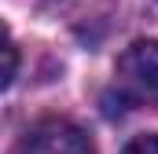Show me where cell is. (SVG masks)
<instances>
[{
    "instance_id": "cell-4",
    "label": "cell",
    "mask_w": 158,
    "mask_h": 154,
    "mask_svg": "<svg viewBox=\"0 0 158 154\" xmlns=\"http://www.w3.org/2000/svg\"><path fill=\"white\" fill-rule=\"evenodd\" d=\"M4 55H7V70H4V84H11V81H15V66H19V51H15V44H11V40H7Z\"/></svg>"
},
{
    "instance_id": "cell-1",
    "label": "cell",
    "mask_w": 158,
    "mask_h": 154,
    "mask_svg": "<svg viewBox=\"0 0 158 154\" xmlns=\"http://www.w3.org/2000/svg\"><path fill=\"white\" fill-rule=\"evenodd\" d=\"M15 154H96V143L81 125L63 121V117H48L19 140Z\"/></svg>"
},
{
    "instance_id": "cell-3",
    "label": "cell",
    "mask_w": 158,
    "mask_h": 154,
    "mask_svg": "<svg viewBox=\"0 0 158 154\" xmlns=\"http://www.w3.org/2000/svg\"><path fill=\"white\" fill-rule=\"evenodd\" d=\"M121 154H158V136H136L125 143Z\"/></svg>"
},
{
    "instance_id": "cell-2",
    "label": "cell",
    "mask_w": 158,
    "mask_h": 154,
    "mask_svg": "<svg viewBox=\"0 0 158 154\" xmlns=\"http://www.w3.org/2000/svg\"><path fill=\"white\" fill-rule=\"evenodd\" d=\"M118 81L136 99L158 107V40H136L121 51Z\"/></svg>"
}]
</instances>
